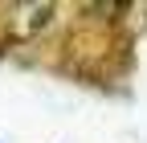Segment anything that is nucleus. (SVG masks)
<instances>
[{"label": "nucleus", "instance_id": "nucleus-1", "mask_svg": "<svg viewBox=\"0 0 147 143\" xmlns=\"http://www.w3.org/2000/svg\"><path fill=\"white\" fill-rule=\"evenodd\" d=\"M53 12H57L53 4H12L8 8V33L21 41H33L53 25Z\"/></svg>", "mask_w": 147, "mask_h": 143}]
</instances>
